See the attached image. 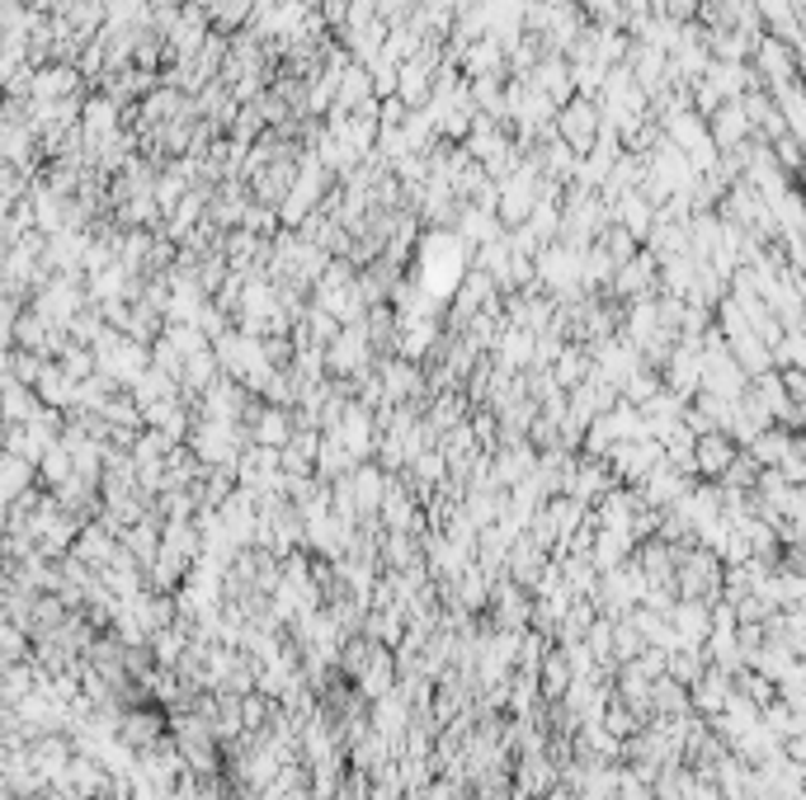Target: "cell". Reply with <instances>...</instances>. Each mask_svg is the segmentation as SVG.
Listing matches in <instances>:
<instances>
[{
    "label": "cell",
    "mask_w": 806,
    "mask_h": 800,
    "mask_svg": "<svg viewBox=\"0 0 806 800\" xmlns=\"http://www.w3.org/2000/svg\"><path fill=\"white\" fill-rule=\"evenodd\" d=\"M543 570H547V560H543V547L538 542H519L515 556H509V574H515V584L534 589L538 579H543Z\"/></svg>",
    "instance_id": "obj_4"
},
{
    "label": "cell",
    "mask_w": 806,
    "mask_h": 800,
    "mask_svg": "<svg viewBox=\"0 0 806 800\" xmlns=\"http://www.w3.org/2000/svg\"><path fill=\"white\" fill-rule=\"evenodd\" d=\"M750 457H755L759 467H783V462L793 457V433H783L778 424H774V429H764V433L755 438V443H750Z\"/></svg>",
    "instance_id": "obj_2"
},
{
    "label": "cell",
    "mask_w": 806,
    "mask_h": 800,
    "mask_svg": "<svg viewBox=\"0 0 806 800\" xmlns=\"http://www.w3.org/2000/svg\"><path fill=\"white\" fill-rule=\"evenodd\" d=\"M118 556H123V551L113 547V537L105 528H90L81 537V547H76V560H86V566H113Z\"/></svg>",
    "instance_id": "obj_6"
},
{
    "label": "cell",
    "mask_w": 806,
    "mask_h": 800,
    "mask_svg": "<svg viewBox=\"0 0 806 800\" xmlns=\"http://www.w3.org/2000/svg\"><path fill=\"white\" fill-rule=\"evenodd\" d=\"M566 688H571V664H566V650L547 654L543 659V697H566Z\"/></svg>",
    "instance_id": "obj_7"
},
{
    "label": "cell",
    "mask_w": 806,
    "mask_h": 800,
    "mask_svg": "<svg viewBox=\"0 0 806 800\" xmlns=\"http://www.w3.org/2000/svg\"><path fill=\"white\" fill-rule=\"evenodd\" d=\"M519 787H524L528 796L557 791V768L543 758V749H534V758H524V763H519Z\"/></svg>",
    "instance_id": "obj_3"
},
{
    "label": "cell",
    "mask_w": 806,
    "mask_h": 800,
    "mask_svg": "<svg viewBox=\"0 0 806 800\" xmlns=\"http://www.w3.org/2000/svg\"><path fill=\"white\" fill-rule=\"evenodd\" d=\"M118 734H123L128 749H147V744H156V734H161V720L151 711H132V716L118 720Z\"/></svg>",
    "instance_id": "obj_5"
},
{
    "label": "cell",
    "mask_w": 806,
    "mask_h": 800,
    "mask_svg": "<svg viewBox=\"0 0 806 800\" xmlns=\"http://www.w3.org/2000/svg\"><path fill=\"white\" fill-rule=\"evenodd\" d=\"M736 457H740V443L726 429L698 433V443H694V471L707 476V480H722L726 471L736 467Z\"/></svg>",
    "instance_id": "obj_1"
}]
</instances>
